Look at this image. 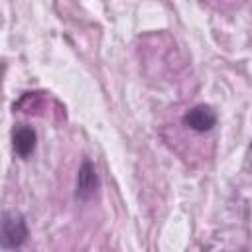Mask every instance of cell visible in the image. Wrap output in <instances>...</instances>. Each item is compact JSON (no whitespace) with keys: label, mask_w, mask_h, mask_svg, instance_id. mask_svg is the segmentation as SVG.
Here are the masks:
<instances>
[{"label":"cell","mask_w":252,"mask_h":252,"mask_svg":"<svg viewBox=\"0 0 252 252\" xmlns=\"http://www.w3.org/2000/svg\"><path fill=\"white\" fill-rule=\"evenodd\" d=\"M30 236L26 217L18 211H4L0 215V248L16 250Z\"/></svg>","instance_id":"6da1fadb"},{"label":"cell","mask_w":252,"mask_h":252,"mask_svg":"<svg viewBox=\"0 0 252 252\" xmlns=\"http://www.w3.org/2000/svg\"><path fill=\"white\" fill-rule=\"evenodd\" d=\"M100 187V179H98V173L93 165L91 159H85L77 171V181H75V199L77 201H91L96 191Z\"/></svg>","instance_id":"7a4b0ae2"},{"label":"cell","mask_w":252,"mask_h":252,"mask_svg":"<svg viewBox=\"0 0 252 252\" xmlns=\"http://www.w3.org/2000/svg\"><path fill=\"white\" fill-rule=\"evenodd\" d=\"M183 124L193 132H209L217 124V112L209 104H197L183 114Z\"/></svg>","instance_id":"3957f363"},{"label":"cell","mask_w":252,"mask_h":252,"mask_svg":"<svg viewBox=\"0 0 252 252\" xmlns=\"http://www.w3.org/2000/svg\"><path fill=\"white\" fill-rule=\"evenodd\" d=\"M35 144H37V134L32 126H28V124L14 126V130H12V148L20 158H24V159L30 158L35 150Z\"/></svg>","instance_id":"277c9868"}]
</instances>
